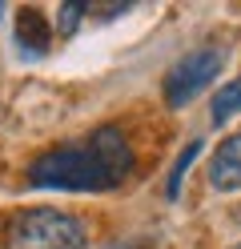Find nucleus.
I'll return each instance as SVG.
<instances>
[{"label": "nucleus", "instance_id": "nucleus-1", "mask_svg": "<svg viewBox=\"0 0 241 249\" xmlns=\"http://www.w3.org/2000/svg\"><path fill=\"white\" fill-rule=\"evenodd\" d=\"M133 173V149L117 124L93 129L85 141L56 145L28 165L32 189H60V193H105L117 189Z\"/></svg>", "mask_w": 241, "mask_h": 249}, {"label": "nucleus", "instance_id": "nucleus-2", "mask_svg": "<svg viewBox=\"0 0 241 249\" xmlns=\"http://www.w3.org/2000/svg\"><path fill=\"white\" fill-rule=\"evenodd\" d=\"M85 245H89L85 225L73 213L48 205L12 213L0 233V249H85Z\"/></svg>", "mask_w": 241, "mask_h": 249}, {"label": "nucleus", "instance_id": "nucleus-3", "mask_svg": "<svg viewBox=\"0 0 241 249\" xmlns=\"http://www.w3.org/2000/svg\"><path fill=\"white\" fill-rule=\"evenodd\" d=\"M221 69H225V49H217V44L185 53L165 76V105L169 108H185L193 97H201V92L217 81Z\"/></svg>", "mask_w": 241, "mask_h": 249}, {"label": "nucleus", "instance_id": "nucleus-4", "mask_svg": "<svg viewBox=\"0 0 241 249\" xmlns=\"http://www.w3.org/2000/svg\"><path fill=\"white\" fill-rule=\"evenodd\" d=\"M209 185L221 193H237L241 189V133L225 137L217 145L213 161H209Z\"/></svg>", "mask_w": 241, "mask_h": 249}, {"label": "nucleus", "instance_id": "nucleus-5", "mask_svg": "<svg viewBox=\"0 0 241 249\" xmlns=\"http://www.w3.org/2000/svg\"><path fill=\"white\" fill-rule=\"evenodd\" d=\"M48 20H44V12H37V8H20L16 12V40H20V49L28 53V56H40L44 49H48Z\"/></svg>", "mask_w": 241, "mask_h": 249}, {"label": "nucleus", "instance_id": "nucleus-6", "mask_svg": "<svg viewBox=\"0 0 241 249\" xmlns=\"http://www.w3.org/2000/svg\"><path fill=\"white\" fill-rule=\"evenodd\" d=\"M233 113H241V81H229L217 97H213V108H209V117H213V124H225Z\"/></svg>", "mask_w": 241, "mask_h": 249}, {"label": "nucleus", "instance_id": "nucleus-7", "mask_svg": "<svg viewBox=\"0 0 241 249\" xmlns=\"http://www.w3.org/2000/svg\"><path fill=\"white\" fill-rule=\"evenodd\" d=\"M205 145L201 141H189L185 149H181V157H177V165H173V173H169V185H165V193H169V201H177L181 197V181H185V173H189V165L197 161V153H201Z\"/></svg>", "mask_w": 241, "mask_h": 249}, {"label": "nucleus", "instance_id": "nucleus-8", "mask_svg": "<svg viewBox=\"0 0 241 249\" xmlns=\"http://www.w3.org/2000/svg\"><path fill=\"white\" fill-rule=\"evenodd\" d=\"M93 4H85V0H64L60 4V12H56V28H60V36H73L76 33V24L85 20V12H89Z\"/></svg>", "mask_w": 241, "mask_h": 249}, {"label": "nucleus", "instance_id": "nucleus-9", "mask_svg": "<svg viewBox=\"0 0 241 249\" xmlns=\"http://www.w3.org/2000/svg\"><path fill=\"white\" fill-rule=\"evenodd\" d=\"M109 249H137V245H129V241H117V245H109Z\"/></svg>", "mask_w": 241, "mask_h": 249}, {"label": "nucleus", "instance_id": "nucleus-10", "mask_svg": "<svg viewBox=\"0 0 241 249\" xmlns=\"http://www.w3.org/2000/svg\"><path fill=\"white\" fill-rule=\"evenodd\" d=\"M0 12H4V4H0Z\"/></svg>", "mask_w": 241, "mask_h": 249}, {"label": "nucleus", "instance_id": "nucleus-11", "mask_svg": "<svg viewBox=\"0 0 241 249\" xmlns=\"http://www.w3.org/2000/svg\"><path fill=\"white\" fill-rule=\"evenodd\" d=\"M233 249H241V245H233Z\"/></svg>", "mask_w": 241, "mask_h": 249}]
</instances>
